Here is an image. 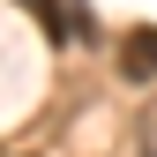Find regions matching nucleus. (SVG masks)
<instances>
[{
    "instance_id": "7ed1b4c3",
    "label": "nucleus",
    "mask_w": 157,
    "mask_h": 157,
    "mask_svg": "<svg viewBox=\"0 0 157 157\" xmlns=\"http://www.w3.org/2000/svg\"><path fill=\"white\" fill-rule=\"evenodd\" d=\"M142 157H157V105L142 112Z\"/></svg>"
},
{
    "instance_id": "f03ea898",
    "label": "nucleus",
    "mask_w": 157,
    "mask_h": 157,
    "mask_svg": "<svg viewBox=\"0 0 157 157\" xmlns=\"http://www.w3.org/2000/svg\"><path fill=\"white\" fill-rule=\"evenodd\" d=\"M23 8H30L37 23H45V30H60V37H67V23H60V0H23Z\"/></svg>"
},
{
    "instance_id": "f257e3e1",
    "label": "nucleus",
    "mask_w": 157,
    "mask_h": 157,
    "mask_svg": "<svg viewBox=\"0 0 157 157\" xmlns=\"http://www.w3.org/2000/svg\"><path fill=\"white\" fill-rule=\"evenodd\" d=\"M120 75H127V82H150V75H157V30L150 23L120 37Z\"/></svg>"
}]
</instances>
